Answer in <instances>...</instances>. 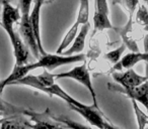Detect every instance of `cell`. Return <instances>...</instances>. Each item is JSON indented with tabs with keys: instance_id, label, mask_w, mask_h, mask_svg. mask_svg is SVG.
Returning a JSON list of instances; mask_svg holds the SVG:
<instances>
[{
	"instance_id": "1",
	"label": "cell",
	"mask_w": 148,
	"mask_h": 129,
	"mask_svg": "<svg viewBox=\"0 0 148 129\" xmlns=\"http://www.w3.org/2000/svg\"><path fill=\"white\" fill-rule=\"evenodd\" d=\"M85 55L83 53H77L73 55H60L59 53L57 55H51V53H46L40 57L39 61L35 63L37 69L39 68H45L48 71H52L54 69L58 68L63 65H69V63H75L78 61H84Z\"/></svg>"
},
{
	"instance_id": "2",
	"label": "cell",
	"mask_w": 148,
	"mask_h": 129,
	"mask_svg": "<svg viewBox=\"0 0 148 129\" xmlns=\"http://www.w3.org/2000/svg\"><path fill=\"white\" fill-rule=\"evenodd\" d=\"M56 79H62V78H69V79H73V80L77 81L78 83L82 84L87 90L89 91L91 97H92V101H93V106L95 108H97L99 110V107L97 105V93L95 90L93 89L92 83L90 80V76H89V72L86 68V65L82 63L80 66H77L75 68H73L72 70L68 71L66 73H61V74H54Z\"/></svg>"
},
{
	"instance_id": "3",
	"label": "cell",
	"mask_w": 148,
	"mask_h": 129,
	"mask_svg": "<svg viewBox=\"0 0 148 129\" xmlns=\"http://www.w3.org/2000/svg\"><path fill=\"white\" fill-rule=\"evenodd\" d=\"M2 19H1V25L5 29L10 38V43L14 41L17 32L14 30V23H16L21 18V9L14 8L7 0L2 1Z\"/></svg>"
},
{
	"instance_id": "4",
	"label": "cell",
	"mask_w": 148,
	"mask_h": 129,
	"mask_svg": "<svg viewBox=\"0 0 148 129\" xmlns=\"http://www.w3.org/2000/svg\"><path fill=\"white\" fill-rule=\"evenodd\" d=\"M19 35L27 45L34 57L36 59H40L41 53H40L37 37H36L31 20H29V14H21V22H19Z\"/></svg>"
},
{
	"instance_id": "5",
	"label": "cell",
	"mask_w": 148,
	"mask_h": 129,
	"mask_svg": "<svg viewBox=\"0 0 148 129\" xmlns=\"http://www.w3.org/2000/svg\"><path fill=\"white\" fill-rule=\"evenodd\" d=\"M108 88L114 92L125 94L130 99H134V100H136V102L141 103L148 111V80L144 82L143 84L134 87V88H125L120 84L116 85L112 84V83L108 84Z\"/></svg>"
},
{
	"instance_id": "6",
	"label": "cell",
	"mask_w": 148,
	"mask_h": 129,
	"mask_svg": "<svg viewBox=\"0 0 148 129\" xmlns=\"http://www.w3.org/2000/svg\"><path fill=\"white\" fill-rule=\"evenodd\" d=\"M69 107L72 110L76 111L77 113L81 115L86 121H88L91 125L97 126L99 128H113V125L105 121V119L101 117V110L95 108V106H87L85 108H80V107L74 106V105H69Z\"/></svg>"
},
{
	"instance_id": "7",
	"label": "cell",
	"mask_w": 148,
	"mask_h": 129,
	"mask_svg": "<svg viewBox=\"0 0 148 129\" xmlns=\"http://www.w3.org/2000/svg\"><path fill=\"white\" fill-rule=\"evenodd\" d=\"M112 76L118 84L122 85L125 88H134L148 80L147 77L140 76L133 69H128L125 73H113Z\"/></svg>"
},
{
	"instance_id": "8",
	"label": "cell",
	"mask_w": 148,
	"mask_h": 129,
	"mask_svg": "<svg viewBox=\"0 0 148 129\" xmlns=\"http://www.w3.org/2000/svg\"><path fill=\"white\" fill-rule=\"evenodd\" d=\"M148 59V53H139V51H132V53L123 57L117 63H115L112 69V72H120L123 69H131L136 63L143 61H146Z\"/></svg>"
},
{
	"instance_id": "9",
	"label": "cell",
	"mask_w": 148,
	"mask_h": 129,
	"mask_svg": "<svg viewBox=\"0 0 148 129\" xmlns=\"http://www.w3.org/2000/svg\"><path fill=\"white\" fill-rule=\"evenodd\" d=\"M13 47V53H14L15 57V63L16 65H25L29 63V49L27 47V45L25 43V41H23V38L21 37V35L17 33L15 36L14 41L11 43Z\"/></svg>"
},
{
	"instance_id": "10",
	"label": "cell",
	"mask_w": 148,
	"mask_h": 129,
	"mask_svg": "<svg viewBox=\"0 0 148 129\" xmlns=\"http://www.w3.org/2000/svg\"><path fill=\"white\" fill-rule=\"evenodd\" d=\"M90 29V24L89 21L84 24H82V27L80 28V31L77 33L76 37L73 41V45H71L70 49H68L67 51H63V55H71L73 53H79L83 51L85 45V38H86L88 31Z\"/></svg>"
},
{
	"instance_id": "11",
	"label": "cell",
	"mask_w": 148,
	"mask_h": 129,
	"mask_svg": "<svg viewBox=\"0 0 148 129\" xmlns=\"http://www.w3.org/2000/svg\"><path fill=\"white\" fill-rule=\"evenodd\" d=\"M36 69H37V67H36L35 63H25V65H16L15 63L12 72L9 74V76L6 79H4V81L6 83V85H12L15 81L21 80V78L29 75V72L36 70Z\"/></svg>"
},
{
	"instance_id": "12",
	"label": "cell",
	"mask_w": 148,
	"mask_h": 129,
	"mask_svg": "<svg viewBox=\"0 0 148 129\" xmlns=\"http://www.w3.org/2000/svg\"><path fill=\"white\" fill-rule=\"evenodd\" d=\"M43 92L49 94L50 97L53 96V95H56V96L60 97L62 100L66 101V102L68 103V105H74V106L80 107V108H85V107H87L86 105L82 104V103H80L79 101L75 100L73 97H71L70 95H68L67 93H66L65 91L63 90V89L60 88L59 85L55 84V83H54L52 86L47 87V88L43 89Z\"/></svg>"
},
{
	"instance_id": "13",
	"label": "cell",
	"mask_w": 148,
	"mask_h": 129,
	"mask_svg": "<svg viewBox=\"0 0 148 129\" xmlns=\"http://www.w3.org/2000/svg\"><path fill=\"white\" fill-rule=\"evenodd\" d=\"M93 24H95V30H103V29H115L116 27L113 26L109 19V14L105 12H101V11L95 10V14H93Z\"/></svg>"
},
{
	"instance_id": "14",
	"label": "cell",
	"mask_w": 148,
	"mask_h": 129,
	"mask_svg": "<svg viewBox=\"0 0 148 129\" xmlns=\"http://www.w3.org/2000/svg\"><path fill=\"white\" fill-rule=\"evenodd\" d=\"M79 25H80V24H79L77 21H75V23L72 25V27L69 29V30H68V32L66 33V35L64 36V38L62 39L61 43H60L59 47H58V49H57V51H56V53H59V55H61V53H63L64 49H67V47H69L70 43H71L72 41L75 39L77 33H78Z\"/></svg>"
},
{
	"instance_id": "15",
	"label": "cell",
	"mask_w": 148,
	"mask_h": 129,
	"mask_svg": "<svg viewBox=\"0 0 148 129\" xmlns=\"http://www.w3.org/2000/svg\"><path fill=\"white\" fill-rule=\"evenodd\" d=\"M89 16V0H80L78 14H77L76 21L79 24H84L88 22Z\"/></svg>"
},
{
	"instance_id": "16",
	"label": "cell",
	"mask_w": 148,
	"mask_h": 129,
	"mask_svg": "<svg viewBox=\"0 0 148 129\" xmlns=\"http://www.w3.org/2000/svg\"><path fill=\"white\" fill-rule=\"evenodd\" d=\"M136 21L143 26L144 30L148 31V8L145 5H139L136 14Z\"/></svg>"
},
{
	"instance_id": "17",
	"label": "cell",
	"mask_w": 148,
	"mask_h": 129,
	"mask_svg": "<svg viewBox=\"0 0 148 129\" xmlns=\"http://www.w3.org/2000/svg\"><path fill=\"white\" fill-rule=\"evenodd\" d=\"M132 103H133V107H134V111L136 113V117H137V121H138V126L140 129H143L145 126H148V116L143 113V111L138 107L136 100L131 99Z\"/></svg>"
},
{
	"instance_id": "18",
	"label": "cell",
	"mask_w": 148,
	"mask_h": 129,
	"mask_svg": "<svg viewBox=\"0 0 148 129\" xmlns=\"http://www.w3.org/2000/svg\"><path fill=\"white\" fill-rule=\"evenodd\" d=\"M126 47H126V45L125 43H123L120 47H118V49H114V51L108 53L107 55H105V57L108 59V61H110L112 63L115 65V63H117L118 61L121 59V57H122V55H123L124 51H125Z\"/></svg>"
},
{
	"instance_id": "19",
	"label": "cell",
	"mask_w": 148,
	"mask_h": 129,
	"mask_svg": "<svg viewBox=\"0 0 148 129\" xmlns=\"http://www.w3.org/2000/svg\"><path fill=\"white\" fill-rule=\"evenodd\" d=\"M32 1H34V0H18L21 14H29L31 13Z\"/></svg>"
},
{
	"instance_id": "20",
	"label": "cell",
	"mask_w": 148,
	"mask_h": 129,
	"mask_svg": "<svg viewBox=\"0 0 148 129\" xmlns=\"http://www.w3.org/2000/svg\"><path fill=\"white\" fill-rule=\"evenodd\" d=\"M0 111L6 113H16L17 111H21V109H17L13 107L12 105L8 104V103L4 102V101L0 100Z\"/></svg>"
},
{
	"instance_id": "21",
	"label": "cell",
	"mask_w": 148,
	"mask_h": 129,
	"mask_svg": "<svg viewBox=\"0 0 148 129\" xmlns=\"http://www.w3.org/2000/svg\"><path fill=\"white\" fill-rule=\"evenodd\" d=\"M95 10L109 14V6L107 0H95Z\"/></svg>"
},
{
	"instance_id": "22",
	"label": "cell",
	"mask_w": 148,
	"mask_h": 129,
	"mask_svg": "<svg viewBox=\"0 0 148 129\" xmlns=\"http://www.w3.org/2000/svg\"><path fill=\"white\" fill-rule=\"evenodd\" d=\"M144 51L145 53H148V34H146L144 37Z\"/></svg>"
},
{
	"instance_id": "23",
	"label": "cell",
	"mask_w": 148,
	"mask_h": 129,
	"mask_svg": "<svg viewBox=\"0 0 148 129\" xmlns=\"http://www.w3.org/2000/svg\"><path fill=\"white\" fill-rule=\"evenodd\" d=\"M5 86H7L6 83H5V81L4 80L0 81V96H1V94H2V92H3V90H4Z\"/></svg>"
},
{
	"instance_id": "24",
	"label": "cell",
	"mask_w": 148,
	"mask_h": 129,
	"mask_svg": "<svg viewBox=\"0 0 148 129\" xmlns=\"http://www.w3.org/2000/svg\"><path fill=\"white\" fill-rule=\"evenodd\" d=\"M145 72H146V77L148 79V59L145 61Z\"/></svg>"
},
{
	"instance_id": "25",
	"label": "cell",
	"mask_w": 148,
	"mask_h": 129,
	"mask_svg": "<svg viewBox=\"0 0 148 129\" xmlns=\"http://www.w3.org/2000/svg\"><path fill=\"white\" fill-rule=\"evenodd\" d=\"M123 0H113V4H121Z\"/></svg>"
},
{
	"instance_id": "26",
	"label": "cell",
	"mask_w": 148,
	"mask_h": 129,
	"mask_svg": "<svg viewBox=\"0 0 148 129\" xmlns=\"http://www.w3.org/2000/svg\"><path fill=\"white\" fill-rule=\"evenodd\" d=\"M3 0H0V10L2 9V6H3V3H2Z\"/></svg>"
},
{
	"instance_id": "27",
	"label": "cell",
	"mask_w": 148,
	"mask_h": 129,
	"mask_svg": "<svg viewBox=\"0 0 148 129\" xmlns=\"http://www.w3.org/2000/svg\"><path fill=\"white\" fill-rule=\"evenodd\" d=\"M3 115H4V112H2V111H0V117L3 116Z\"/></svg>"
},
{
	"instance_id": "28",
	"label": "cell",
	"mask_w": 148,
	"mask_h": 129,
	"mask_svg": "<svg viewBox=\"0 0 148 129\" xmlns=\"http://www.w3.org/2000/svg\"><path fill=\"white\" fill-rule=\"evenodd\" d=\"M144 1H145V2H146V3H147V4H148V0H144Z\"/></svg>"
},
{
	"instance_id": "29",
	"label": "cell",
	"mask_w": 148,
	"mask_h": 129,
	"mask_svg": "<svg viewBox=\"0 0 148 129\" xmlns=\"http://www.w3.org/2000/svg\"><path fill=\"white\" fill-rule=\"evenodd\" d=\"M7 1H9V0H7Z\"/></svg>"
}]
</instances>
